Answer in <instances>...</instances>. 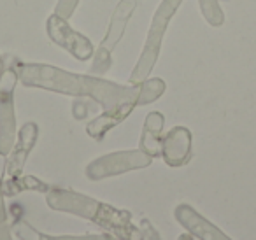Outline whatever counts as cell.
<instances>
[{
  "instance_id": "ba28073f",
  "label": "cell",
  "mask_w": 256,
  "mask_h": 240,
  "mask_svg": "<svg viewBox=\"0 0 256 240\" xmlns=\"http://www.w3.org/2000/svg\"><path fill=\"white\" fill-rule=\"evenodd\" d=\"M37 137H39V126L34 121H28L20 128L16 144L9 152L8 165H6L8 179H16V177L23 176V168H25V163L32 152L34 146H36Z\"/></svg>"
},
{
  "instance_id": "277c9868",
  "label": "cell",
  "mask_w": 256,
  "mask_h": 240,
  "mask_svg": "<svg viewBox=\"0 0 256 240\" xmlns=\"http://www.w3.org/2000/svg\"><path fill=\"white\" fill-rule=\"evenodd\" d=\"M151 163H153V158L142 149H130V151L109 152V154L95 158L88 163L84 174L90 180H100L132 172V170L148 168Z\"/></svg>"
},
{
  "instance_id": "ffe728a7",
  "label": "cell",
  "mask_w": 256,
  "mask_h": 240,
  "mask_svg": "<svg viewBox=\"0 0 256 240\" xmlns=\"http://www.w3.org/2000/svg\"><path fill=\"white\" fill-rule=\"evenodd\" d=\"M72 116H74L76 120H84V118L88 116V107L82 102H76L74 106H72Z\"/></svg>"
},
{
  "instance_id": "7402d4cb",
  "label": "cell",
  "mask_w": 256,
  "mask_h": 240,
  "mask_svg": "<svg viewBox=\"0 0 256 240\" xmlns=\"http://www.w3.org/2000/svg\"><path fill=\"white\" fill-rule=\"evenodd\" d=\"M4 70H6V62H4V58H2V54H0V81H2Z\"/></svg>"
},
{
  "instance_id": "9c48e42d",
  "label": "cell",
  "mask_w": 256,
  "mask_h": 240,
  "mask_svg": "<svg viewBox=\"0 0 256 240\" xmlns=\"http://www.w3.org/2000/svg\"><path fill=\"white\" fill-rule=\"evenodd\" d=\"M174 218L186 232H190L198 240H232L230 236H226V233L221 232L216 224H212L209 219H206L188 204L178 205L174 210Z\"/></svg>"
},
{
  "instance_id": "5bb4252c",
  "label": "cell",
  "mask_w": 256,
  "mask_h": 240,
  "mask_svg": "<svg viewBox=\"0 0 256 240\" xmlns=\"http://www.w3.org/2000/svg\"><path fill=\"white\" fill-rule=\"evenodd\" d=\"M2 190H4V194L12 196V194L22 193V191H28V190L39 191V193H48L50 186L34 176H20V177H16V179L6 180V182L2 184Z\"/></svg>"
},
{
  "instance_id": "2e32d148",
  "label": "cell",
  "mask_w": 256,
  "mask_h": 240,
  "mask_svg": "<svg viewBox=\"0 0 256 240\" xmlns=\"http://www.w3.org/2000/svg\"><path fill=\"white\" fill-rule=\"evenodd\" d=\"M198 8L204 20L210 26L218 28V26L224 25V12L220 6V0H198Z\"/></svg>"
},
{
  "instance_id": "e0dca14e",
  "label": "cell",
  "mask_w": 256,
  "mask_h": 240,
  "mask_svg": "<svg viewBox=\"0 0 256 240\" xmlns=\"http://www.w3.org/2000/svg\"><path fill=\"white\" fill-rule=\"evenodd\" d=\"M79 6V0H58L54 6V14L62 16L64 20H70L74 16L76 9Z\"/></svg>"
},
{
  "instance_id": "7c38bea8",
  "label": "cell",
  "mask_w": 256,
  "mask_h": 240,
  "mask_svg": "<svg viewBox=\"0 0 256 240\" xmlns=\"http://www.w3.org/2000/svg\"><path fill=\"white\" fill-rule=\"evenodd\" d=\"M164 124L165 118L162 112L153 110L146 116L140 134V149L151 156L158 158L162 156V138H164Z\"/></svg>"
},
{
  "instance_id": "52a82bcc",
  "label": "cell",
  "mask_w": 256,
  "mask_h": 240,
  "mask_svg": "<svg viewBox=\"0 0 256 240\" xmlns=\"http://www.w3.org/2000/svg\"><path fill=\"white\" fill-rule=\"evenodd\" d=\"M136 8H137V0H120V2H118L112 14H110L106 36H104L100 46L95 50L96 53L112 56V51L116 50V46L121 42V39H123L124 30H126V25H128V22H130V18L134 16Z\"/></svg>"
},
{
  "instance_id": "6da1fadb",
  "label": "cell",
  "mask_w": 256,
  "mask_h": 240,
  "mask_svg": "<svg viewBox=\"0 0 256 240\" xmlns=\"http://www.w3.org/2000/svg\"><path fill=\"white\" fill-rule=\"evenodd\" d=\"M18 79L26 88H39L48 92L60 93L68 96H88L104 107V110L112 109L123 102H132L139 98L140 84H116L112 81L102 79L100 76L76 74L64 70L60 67L48 64H26V62H12Z\"/></svg>"
},
{
  "instance_id": "8fae6325",
  "label": "cell",
  "mask_w": 256,
  "mask_h": 240,
  "mask_svg": "<svg viewBox=\"0 0 256 240\" xmlns=\"http://www.w3.org/2000/svg\"><path fill=\"white\" fill-rule=\"evenodd\" d=\"M137 107V102L132 100V102H123L120 106H114L112 109L104 110V114H100L98 118H95L93 121H90L86 124V134L90 135L95 140H102L106 137V134L109 130H112L114 126H118L120 123H123L132 110Z\"/></svg>"
},
{
  "instance_id": "4fadbf2b",
  "label": "cell",
  "mask_w": 256,
  "mask_h": 240,
  "mask_svg": "<svg viewBox=\"0 0 256 240\" xmlns=\"http://www.w3.org/2000/svg\"><path fill=\"white\" fill-rule=\"evenodd\" d=\"M14 230L16 236L22 240H112L114 236L109 233H104V235H82V236H51V235H44V233L37 232L34 226H30L26 221L18 219L14 221Z\"/></svg>"
},
{
  "instance_id": "ac0fdd59",
  "label": "cell",
  "mask_w": 256,
  "mask_h": 240,
  "mask_svg": "<svg viewBox=\"0 0 256 240\" xmlns=\"http://www.w3.org/2000/svg\"><path fill=\"white\" fill-rule=\"evenodd\" d=\"M6 165H8V160H6V156L0 154V224L6 222V219H8V210H6L4 205V190H2V184H4L2 177L6 174Z\"/></svg>"
},
{
  "instance_id": "7a4b0ae2",
  "label": "cell",
  "mask_w": 256,
  "mask_h": 240,
  "mask_svg": "<svg viewBox=\"0 0 256 240\" xmlns=\"http://www.w3.org/2000/svg\"><path fill=\"white\" fill-rule=\"evenodd\" d=\"M46 202L53 210L68 212L95 222L114 238L144 240L142 230L134 224L132 214L128 210H120L109 204H104L78 191L64 190V188H50L46 193Z\"/></svg>"
},
{
  "instance_id": "9a60e30c",
  "label": "cell",
  "mask_w": 256,
  "mask_h": 240,
  "mask_svg": "<svg viewBox=\"0 0 256 240\" xmlns=\"http://www.w3.org/2000/svg\"><path fill=\"white\" fill-rule=\"evenodd\" d=\"M165 81L162 78H148L146 81L140 82V92L139 98H137V106H148V104H153L160 98L165 93Z\"/></svg>"
},
{
  "instance_id": "d6986e66",
  "label": "cell",
  "mask_w": 256,
  "mask_h": 240,
  "mask_svg": "<svg viewBox=\"0 0 256 240\" xmlns=\"http://www.w3.org/2000/svg\"><path fill=\"white\" fill-rule=\"evenodd\" d=\"M140 230L144 233V240H162L160 233L154 230V226L150 222V219H140Z\"/></svg>"
},
{
  "instance_id": "3957f363",
  "label": "cell",
  "mask_w": 256,
  "mask_h": 240,
  "mask_svg": "<svg viewBox=\"0 0 256 240\" xmlns=\"http://www.w3.org/2000/svg\"><path fill=\"white\" fill-rule=\"evenodd\" d=\"M182 2L184 0H162L160 2V6H158L153 14V20H151V25L150 30H148V37L142 46V51H140V56L137 60L136 67H134L132 74H130V79H128L130 84H140V82L146 81L151 76V72H153L154 65L158 62V56H160L162 42H164L167 28Z\"/></svg>"
},
{
  "instance_id": "8992f818",
  "label": "cell",
  "mask_w": 256,
  "mask_h": 240,
  "mask_svg": "<svg viewBox=\"0 0 256 240\" xmlns=\"http://www.w3.org/2000/svg\"><path fill=\"white\" fill-rule=\"evenodd\" d=\"M46 32L50 40L54 46L62 48L67 51L70 56H74L79 62H86L93 58L95 48H93L92 40L86 36L79 34L68 25V20H64L58 14H51L46 20Z\"/></svg>"
},
{
  "instance_id": "44dd1931",
  "label": "cell",
  "mask_w": 256,
  "mask_h": 240,
  "mask_svg": "<svg viewBox=\"0 0 256 240\" xmlns=\"http://www.w3.org/2000/svg\"><path fill=\"white\" fill-rule=\"evenodd\" d=\"M0 240H12V232L6 222L0 224Z\"/></svg>"
},
{
  "instance_id": "603a6c76",
  "label": "cell",
  "mask_w": 256,
  "mask_h": 240,
  "mask_svg": "<svg viewBox=\"0 0 256 240\" xmlns=\"http://www.w3.org/2000/svg\"><path fill=\"white\" fill-rule=\"evenodd\" d=\"M178 240H193V236H192V233H184V235H181Z\"/></svg>"
},
{
  "instance_id": "5b68a950",
  "label": "cell",
  "mask_w": 256,
  "mask_h": 240,
  "mask_svg": "<svg viewBox=\"0 0 256 240\" xmlns=\"http://www.w3.org/2000/svg\"><path fill=\"white\" fill-rule=\"evenodd\" d=\"M18 81L14 65H6L4 76L0 81V154L2 156H9L18 138L14 109V90Z\"/></svg>"
},
{
  "instance_id": "30bf717a",
  "label": "cell",
  "mask_w": 256,
  "mask_h": 240,
  "mask_svg": "<svg viewBox=\"0 0 256 240\" xmlns=\"http://www.w3.org/2000/svg\"><path fill=\"white\" fill-rule=\"evenodd\" d=\"M192 132L186 126H174L162 138V156L168 166H182L192 158Z\"/></svg>"
},
{
  "instance_id": "cb8c5ba5",
  "label": "cell",
  "mask_w": 256,
  "mask_h": 240,
  "mask_svg": "<svg viewBox=\"0 0 256 240\" xmlns=\"http://www.w3.org/2000/svg\"><path fill=\"white\" fill-rule=\"evenodd\" d=\"M112 240H120V238H112Z\"/></svg>"
}]
</instances>
